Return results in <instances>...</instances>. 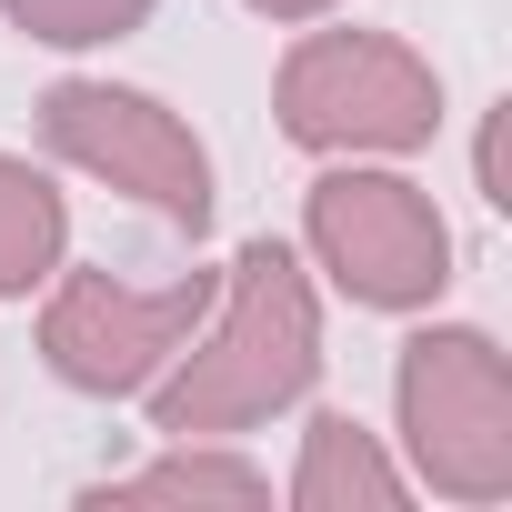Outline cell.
Here are the masks:
<instances>
[{"mask_svg": "<svg viewBox=\"0 0 512 512\" xmlns=\"http://www.w3.org/2000/svg\"><path fill=\"white\" fill-rule=\"evenodd\" d=\"M282 502H292V512H402V502H412V472H402V462L382 452V432H362L352 412H312Z\"/></svg>", "mask_w": 512, "mask_h": 512, "instance_id": "obj_7", "label": "cell"}, {"mask_svg": "<svg viewBox=\"0 0 512 512\" xmlns=\"http://www.w3.org/2000/svg\"><path fill=\"white\" fill-rule=\"evenodd\" d=\"M41 151L91 171V181H111L121 201H141L151 221H171L191 241L211 231V151H201V131L171 101L131 91V81H51L41 91Z\"/></svg>", "mask_w": 512, "mask_h": 512, "instance_id": "obj_6", "label": "cell"}, {"mask_svg": "<svg viewBox=\"0 0 512 512\" xmlns=\"http://www.w3.org/2000/svg\"><path fill=\"white\" fill-rule=\"evenodd\" d=\"M472 171H482V201H492V211H512V181H502V101H492V121H482V151H472Z\"/></svg>", "mask_w": 512, "mask_h": 512, "instance_id": "obj_11", "label": "cell"}, {"mask_svg": "<svg viewBox=\"0 0 512 512\" xmlns=\"http://www.w3.org/2000/svg\"><path fill=\"white\" fill-rule=\"evenodd\" d=\"M302 251L352 312H432L452 292V221L392 161H322L302 191Z\"/></svg>", "mask_w": 512, "mask_h": 512, "instance_id": "obj_4", "label": "cell"}, {"mask_svg": "<svg viewBox=\"0 0 512 512\" xmlns=\"http://www.w3.org/2000/svg\"><path fill=\"white\" fill-rule=\"evenodd\" d=\"M151 11L161 0H0V21H11L21 41H41V51H111Z\"/></svg>", "mask_w": 512, "mask_h": 512, "instance_id": "obj_10", "label": "cell"}, {"mask_svg": "<svg viewBox=\"0 0 512 512\" xmlns=\"http://www.w3.org/2000/svg\"><path fill=\"white\" fill-rule=\"evenodd\" d=\"M41 292H51L41 302V362H51V382L81 392V402H141L181 362V342L201 332L221 272L191 262L171 282H111V272H71L61 262Z\"/></svg>", "mask_w": 512, "mask_h": 512, "instance_id": "obj_5", "label": "cell"}, {"mask_svg": "<svg viewBox=\"0 0 512 512\" xmlns=\"http://www.w3.org/2000/svg\"><path fill=\"white\" fill-rule=\"evenodd\" d=\"M392 422L412 452V482L492 512L512 502V362L472 322H422L392 362Z\"/></svg>", "mask_w": 512, "mask_h": 512, "instance_id": "obj_3", "label": "cell"}, {"mask_svg": "<svg viewBox=\"0 0 512 512\" xmlns=\"http://www.w3.org/2000/svg\"><path fill=\"white\" fill-rule=\"evenodd\" d=\"M312 382H322V292L302 272V251L262 231L231 251L201 332L141 402H151L161 442H241V432L302 412Z\"/></svg>", "mask_w": 512, "mask_h": 512, "instance_id": "obj_1", "label": "cell"}, {"mask_svg": "<svg viewBox=\"0 0 512 512\" xmlns=\"http://www.w3.org/2000/svg\"><path fill=\"white\" fill-rule=\"evenodd\" d=\"M272 111L312 161H402L442 131V71L392 31H302L272 71Z\"/></svg>", "mask_w": 512, "mask_h": 512, "instance_id": "obj_2", "label": "cell"}, {"mask_svg": "<svg viewBox=\"0 0 512 512\" xmlns=\"http://www.w3.org/2000/svg\"><path fill=\"white\" fill-rule=\"evenodd\" d=\"M101 502H272V472L221 452V442H171L161 462L101 482Z\"/></svg>", "mask_w": 512, "mask_h": 512, "instance_id": "obj_9", "label": "cell"}, {"mask_svg": "<svg viewBox=\"0 0 512 512\" xmlns=\"http://www.w3.org/2000/svg\"><path fill=\"white\" fill-rule=\"evenodd\" d=\"M71 262V201L41 161L0 151V302H31Z\"/></svg>", "mask_w": 512, "mask_h": 512, "instance_id": "obj_8", "label": "cell"}, {"mask_svg": "<svg viewBox=\"0 0 512 512\" xmlns=\"http://www.w3.org/2000/svg\"><path fill=\"white\" fill-rule=\"evenodd\" d=\"M241 11H262V21H282V31H302V21H332L342 0H241Z\"/></svg>", "mask_w": 512, "mask_h": 512, "instance_id": "obj_12", "label": "cell"}]
</instances>
